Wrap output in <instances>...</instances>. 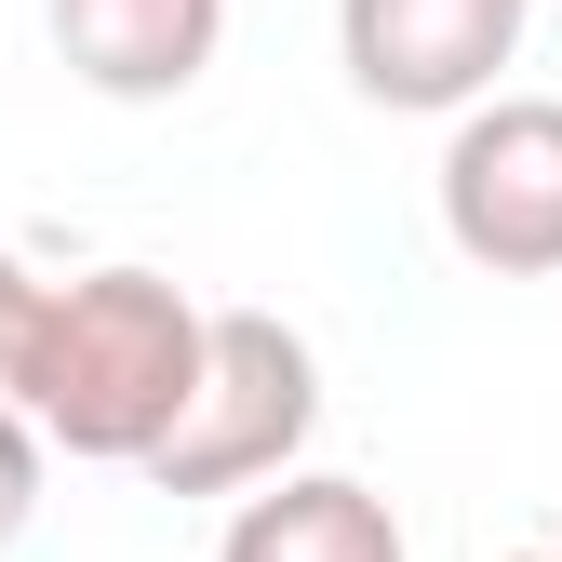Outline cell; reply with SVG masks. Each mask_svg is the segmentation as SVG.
Instances as JSON below:
<instances>
[{"label":"cell","mask_w":562,"mask_h":562,"mask_svg":"<svg viewBox=\"0 0 562 562\" xmlns=\"http://www.w3.org/2000/svg\"><path fill=\"white\" fill-rule=\"evenodd\" d=\"M228 41V0H54V54L67 81L108 108H175Z\"/></svg>","instance_id":"cell-5"},{"label":"cell","mask_w":562,"mask_h":562,"mask_svg":"<svg viewBox=\"0 0 562 562\" xmlns=\"http://www.w3.org/2000/svg\"><path fill=\"white\" fill-rule=\"evenodd\" d=\"M322 429V362L281 308H201V375H188V415L148 442V482L161 496H241V482L295 469Z\"/></svg>","instance_id":"cell-2"},{"label":"cell","mask_w":562,"mask_h":562,"mask_svg":"<svg viewBox=\"0 0 562 562\" xmlns=\"http://www.w3.org/2000/svg\"><path fill=\"white\" fill-rule=\"evenodd\" d=\"M41 522V429H27V402L0 389V549H14Z\"/></svg>","instance_id":"cell-7"},{"label":"cell","mask_w":562,"mask_h":562,"mask_svg":"<svg viewBox=\"0 0 562 562\" xmlns=\"http://www.w3.org/2000/svg\"><path fill=\"white\" fill-rule=\"evenodd\" d=\"M536 0H335V54L362 108H415L456 121L469 94H496V67L522 54Z\"/></svg>","instance_id":"cell-4"},{"label":"cell","mask_w":562,"mask_h":562,"mask_svg":"<svg viewBox=\"0 0 562 562\" xmlns=\"http://www.w3.org/2000/svg\"><path fill=\"white\" fill-rule=\"evenodd\" d=\"M27 322H41V268L0 241V375H14V348H27Z\"/></svg>","instance_id":"cell-8"},{"label":"cell","mask_w":562,"mask_h":562,"mask_svg":"<svg viewBox=\"0 0 562 562\" xmlns=\"http://www.w3.org/2000/svg\"><path fill=\"white\" fill-rule=\"evenodd\" d=\"M215 562H402V522L348 469H268V482H241Z\"/></svg>","instance_id":"cell-6"},{"label":"cell","mask_w":562,"mask_h":562,"mask_svg":"<svg viewBox=\"0 0 562 562\" xmlns=\"http://www.w3.org/2000/svg\"><path fill=\"white\" fill-rule=\"evenodd\" d=\"M201 375V308L188 281L161 268H81V281H41V322L14 348V389L41 456H94V469H148V442L188 415Z\"/></svg>","instance_id":"cell-1"},{"label":"cell","mask_w":562,"mask_h":562,"mask_svg":"<svg viewBox=\"0 0 562 562\" xmlns=\"http://www.w3.org/2000/svg\"><path fill=\"white\" fill-rule=\"evenodd\" d=\"M509 562H562V536H549V549H509Z\"/></svg>","instance_id":"cell-9"},{"label":"cell","mask_w":562,"mask_h":562,"mask_svg":"<svg viewBox=\"0 0 562 562\" xmlns=\"http://www.w3.org/2000/svg\"><path fill=\"white\" fill-rule=\"evenodd\" d=\"M442 241L482 281L562 268V94H469L442 134Z\"/></svg>","instance_id":"cell-3"}]
</instances>
